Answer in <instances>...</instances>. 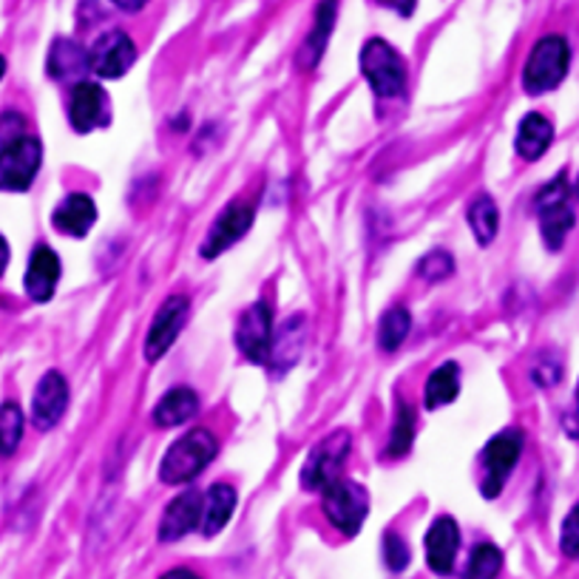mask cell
I'll return each instance as SVG.
<instances>
[{
	"label": "cell",
	"instance_id": "obj_1",
	"mask_svg": "<svg viewBox=\"0 0 579 579\" xmlns=\"http://www.w3.org/2000/svg\"><path fill=\"white\" fill-rule=\"evenodd\" d=\"M216 438L207 429H193L185 438H180L176 443H171V449L162 458L160 478L168 486H176V483H191L196 474L205 472L211 467V460L216 458Z\"/></svg>",
	"mask_w": 579,
	"mask_h": 579
},
{
	"label": "cell",
	"instance_id": "obj_2",
	"mask_svg": "<svg viewBox=\"0 0 579 579\" xmlns=\"http://www.w3.org/2000/svg\"><path fill=\"white\" fill-rule=\"evenodd\" d=\"M568 63H571V49L566 37L548 34L528 54L526 68H523V88L528 94H546L566 81Z\"/></svg>",
	"mask_w": 579,
	"mask_h": 579
},
{
	"label": "cell",
	"instance_id": "obj_3",
	"mask_svg": "<svg viewBox=\"0 0 579 579\" xmlns=\"http://www.w3.org/2000/svg\"><path fill=\"white\" fill-rule=\"evenodd\" d=\"M361 72L378 97L393 100L407 88V63L386 41H369L361 52Z\"/></svg>",
	"mask_w": 579,
	"mask_h": 579
},
{
	"label": "cell",
	"instance_id": "obj_4",
	"mask_svg": "<svg viewBox=\"0 0 579 579\" xmlns=\"http://www.w3.org/2000/svg\"><path fill=\"white\" fill-rule=\"evenodd\" d=\"M43 162V148L34 137H12L0 146V191H29Z\"/></svg>",
	"mask_w": 579,
	"mask_h": 579
},
{
	"label": "cell",
	"instance_id": "obj_5",
	"mask_svg": "<svg viewBox=\"0 0 579 579\" xmlns=\"http://www.w3.org/2000/svg\"><path fill=\"white\" fill-rule=\"evenodd\" d=\"M537 207H539V234H543V242H546L548 250H559V247L566 245L573 222H577L571 205H568L566 176H557L551 185H546L539 191Z\"/></svg>",
	"mask_w": 579,
	"mask_h": 579
},
{
	"label": "cell",
	"instance_id": "obj_6",
	"mask_svg": "<svg viewBox=\"0 0 579 579\" xmlns=\"http://www.w3.org/2000/svg\"><path fill=\"white\" fill-rule=\"evenodd\" d=\"M369 512V494L353 480H335L333 486L324 489V514L341 534L353 537L364 526Z\"/></svg>",
	"mask_w": 579,
	"mask_h": 579
},
{
	"label": "cell",
	"instance_id": "obj_7",
	"mask_svg": "<svg viewBox=\"0 0 579 579\" xmlns=\"http://www.w3.org/2000/svg\"><path fill=\"white\" fill-rule=\"evenodd\" d=\"M350 454V438L344 432L330 435L307 454V463L301 469V486L307 492H324L326 486H333L335 480H341V469Z\"/></svg>",
	"mask_w": 579,
	"mask_h": 579
},
{
	"label": "cell",
	"instance_id": "obj_8",
	"mask_svg": "<svg viewBox=\"0 0 579 579\" xmlns=\"http://www.w3.org/2000/svg\"><path fill=\"white\" fill-rule=\"evenodd\" d=\"M519 452H523V435L514 432V429L489 440L486 449H483V483H480L483 497L494 500L503 492L508 474L517 467Z\"/></svg>",
	"mask_w": 579,
	"mask_h": 579
},
{
	"label": "cell",
	"instance_id": "obj_9",
	"mask_svg": "<svg viewBox=\"0 0 579 579\" xmlns=\"http://www.w3.org/2000/svg\"><path fill=\"white\" fill-rule=\"evenodd\" d=\"M187 313H191V304H187L185 296H171V299L162 301V307L153 315L151 326H148L146 335V358L148 361H160L162 355L171 350V344L180 339L182 326H185Z\"/></svg>",
	"mask_w": 579,
	"mask_h": 579
},
{
	"label": "cell",
	"instance_id": "obj_10",
	"mask_svg": "<svg viewBox=\"0 0 579 579\" xmlns=\"http://www.w3.org/2000/svg\"><path fill=\"white\" fill-rule=\"evenodd\" d=\"M236 344H239V353L247 361H254V364L267 361L270 344H274V307L267 304V301H256L239 319Z\"/></svg>",
	"mask_w": 579,
	"mask_h": 579
},
{
	"label": "cell",
	"instance_id": "obj_11",
	"mask_svg": "<svg viewBox=\"0 0 579 579\" xmlns=\"http://www.w3.org/2000/svg\"><path fill=\"white\" fill-rule=\"evenodd\" d=\"M256 219V207L250 202H234V205L227 207L225 214L214 222V227L207 230V239L202 242L200 254L205 259H216L227 250V247H234L242 236L254 227Z\"/></svg>",
	"mask_w": 579,
	"mask_h": 579
},
{
	"label": "cell",
	"instance_id": "obj_12",
	"mask_svg": "<svg viewBox=\"0 0 579 579\" xmlns=\"http://www.w3.org/2000/svg\"><path fill=\"white\" fill-rule=\"evenodd\" d=\"M137 61V49L126 32H106L88 52V66L103 81H117Z\"/></svg>",
	"mask_w": 579,
	"mask_h": 579
},
{
	"label": "cell",
	"instance_id": "obj_13",
	"mask_svg": "<svg viewBox=\"0 0 579 579\" xmlns=\"http://www.w3.org/2000/svg\"><path fill=\"white\" fill-rule=\"evenodd\" d=\"M68 122L81 133L108 126V97L97 83L81 81L74 86L68 97Z\"/></svg>",
	"mask_w": 579,
	"mask_h": 579
},
{
	"label": "cell",
	"instance_id": "obj_14",
	"mask_svg": "<svg viewBox=\"0 0 579 579\" xmlns=\"http://www.w3.org/2000/svg\"><path fill=\"white\" fill-rule=\"evenodd\" d=\"M68 407V384L57 369L46 373L34 389L32 400V423L37 429H52L61 423Z\"/></svg>",
	"mask_w": 579,
	"mask_h": 579
},
{
	"label": "cell",
	"instance_id": "obj_15",
	"mask_svg": "<svg viewBox=\"0 0 579 579\" xmlns=\"http://www.w3.org/2000/svg\"><path fill=\"white\" fill-rule=\"evenodd\" d=\"M202 512H205V497L200 492H185L176 500H171L162 514L160 523V539L162 543H176L185 534L200 528Z\"/></svg>",
	"mask_w": 579,
	"mask_h": 579
},
{
	"label": "cell",
	"instance_id": "obj_16",
	"mask_svg": "<svg viewBox=\"0 0 579 579\" xmlns=\"http://www.w3.org/2000/svg\"><path fill=\"white\" fill-rule=\"evenodd\" d=\"M460 548V528L452 517H438L427 532V559L435 573H449Z\"/></svg>",
	"mask_w": 579,
	"mask_h": 579
},
{
	"label": "cell",
	"instance_id": "obj_17",
	"mask_svg": "<svg viewBox=\"0 0 579 579\" xmlns=\"http://www.w3.org/2000/svg\"><path fill=\"white\" fill-rule=\"evenodd\" d=\"M304 339H307L304 315L287 319L285 326L279 330V335H274V344H270V355H267L270 369H276L279 375L287 373V369H293L301 350H304Z\"/></svg>",
	"mask_w": 579,
	"mask_h": 579
},
{
	"label": "cell",
	"instance_id": "obj_18",
	"mask_svg": "<svg viewBox=\"0 0 579 579\" xmlns=\"http://www.w3.org/2000/svg\"><path fill=\"white\" fill-rule=\"evenodd\" d=\"M61 281V259L52 247H37L26 267V293L34 301H49Z\"/></svg>",
	"mask_w": 579,
	"mask_h": 579
},
{
	"label": "cell",
	"instance_id": "obj_19",
	"mask_svg": "<svg viewBox=\"0 0 579 579\" xmlns=\"http://www.w3.org/2000/svg\"><path fill=\"white\" fill-rule=\"evenodd\" d=\"M54 227L66 236H86L97 222V205L86 193H68L52 216Z\"/></svg>",
	"mask_w": 579,
	"mask_h": 579
},
{
	"label": "cell",
	"instance_id": "obj_20",
	"mask_svg": "<svg viewBox=\"0 0 579 579\" xmlns=\"http://www.w3.org/2000/svg\"><path fill=\"white\" fill-rule=\"evenodd\" d=\"M196 409H200L196 393L187 389V386H180V389H171V393L153 407V423L162 429L182 427V423H187V420L196 415Z\"/></svg>",
	"mask_w": 579,
	"mask_h": 579
},
{
	"label": "cell",
	"instance_id": "obj_21",
	"mask_svg": "<svg viewBox=\"0 0 579 579\" xmlns=\"http://www.w3.org/2000/svg\"><path fill=\"white\" fill-rule=\"evenodd\" d=\"M554 126L543 114H528L517 128V151L523 160H539L551 148Z\"/></svg>",
	"mask_w": 579,
	"mask_h": 579
},
{
	"label": "cell",
	"instance_id": "obj_22",
	"mask_svg": "<svg viewBox=\"0 0 579 579\" xmlns=\"http://www.w3.org/2000/svg\"><path fill=\"white\" fill-rule=\"evenodd\" d=\"M234 512H236L234 486H227V483H216V486H211V492H207L205 497V512H202V532H205L207 537L219 534L222 528L230 523Z\"/></svg>",
	"mask_w": 579,
	"mask_h": 579
},
{
	"label": "cell",
	"instance_id": "obj_23",
	"mask_svg": "<svg viewBox=\"0 0 579 579\" xmlns=\"http://www.w3.org/2000/svg\"><path fill=\"white\" fill-rule=\"evenodd\" d=\"M88 52L74 41H57L49 52V74L57 81H74L88 72Z\"/></svg>",
	"mask_w": 579,
	"mask_h": 579
},
{
	"label": "cell",
	"instance_id": "obj_24",
	"mask_svg": "<svg viewBox=\"0 0 579 579\" xmlns=\"http://www.w3.org/2000/svg\"><path fill=\"white\" fill-rule=\"evenodd\" d=\"M335 0H321L319 12H315V26L313 32H310V37H307L304 49H301V66H315L321 57V52L326 49V41H330V32H333L335 26Z\"/></svg>",
	"mask_w": 579,
	"mask_h": 579
},
{
	"label": "cell",
	"instance_id": "obj_25",
	"mask_svg": "<svg viewBox=\"0 0 579 579\" xmlns=\"http://www.w3.org/2000/svg\"><path fill=\"white\" fill-rule=\"evenodd\" d=\"M460 393V369L458 364H440L427 380V393H423V400H427V409H438L443 404H452Z\"/></svg>",
	"mask_w": 579,
	"mask_h": 579
},
{
	"label": "cell",
	"instance_id": "obj_26",
	"mask_svg": "<svg viewBox=\"0 0 579 579\" xmlns=\"http://www.w3.org/2000/svg\"><path fill=\"white\" fill-rule=\"evenodd\" d=\"M409 330H412V315H409L407 307H389V310L380 315L378 346L384 353H395V350L407 341Z\"/></svg>",
	"mask_w": 579,
	"mask_h": 579
},
{
	"label": "cell",
	"instance_id": "obj_27",
	"mask_svg": "<svg viewBox=\"0 0 579 579\" xmlns=\"http://www.w3.org/2000/svg\"><path fill=\"white\" fill-rule=\"evenodd\" d=\"M469 225H472V234L478 236L480 245H492L500 227V211L497 205H494V200L478 196V200L469 205Z\"/></svg>",
	"mask_w": 579,
	"mask_h": 579
},
{
	"label": "cell",
	"instance_id": "obj_28",
	"mask_svg": "<svg viewBox=\"0 0 579 579\" xmlns=\"http://www.w3.org/2000/svg\"><path fill=\"white\" fill-rule=\"evenodd\" d=\"M23 438V412L18 404H3L0 407V458H9L14 449L21 447Z\"/></svg>",
	"mask_w": 579,
	"mask_h": 579
},
{
	"label": "cell",
	"instance_id": "obj_29",
	"mask_svg": "<svg viewBox=\"0 0 579 579\" xmlns=\"http://www.w3.org/2000/svg\"><path fill=\"white\" fill-rule=\"evenodd\" d=\"M500 566H503V554L494 546H489V543H480L472 551V557H469V568L463 579H494L500 573Z\"/></svg>",
	"mask_w": 579,
	"mask_h": 579
},
{
	"label": "cell",
	"instance_id": "obj_30",
	"mask_svg": "<svg viewBox=\"0 0 579 579\" xmlns=\"http://www.w3.org/2000/svg\"><path fill=\"white\" fill-rule=\"evenodd\" d=\"M415 440V412L409 404H400L398 407V418H395L393 427V438H389V454L400 458L412 449Z\"/></svg>",
	"mask_w": 579,
	"mask_h": 579
},
{
	"label": "cell",
	"instance_id": "obj_31",
	"mask_svg": "<svg viewBox=\"0 0 579 579\" xmlns=\"http://www.w3.org/2000/svg\"><path fill=\"white\" fill-rule=\"evenodd\" d=\"M559 548L571 559H579V503L568 512L566 523H562V534H559Z\"/></svg>",
	"mask_w": 579,
	"mask_h": 579
},
{
	"label": "cell",
	"instance_id": "obj_32",
	"mask_svg": "<svg viewBox=\"0 0 579 579\" xmlns=\"http://www.w3.org/2000/svg\"><path fill=\"white\" fill-rule=\"evenodd\" d=\"M452 267H454L452 256L440 254L438 250V254H429V256H423V259H420L418 274L429 281H443L449 274H452Z\"/></svg>",
	"mask_w": 579,
	"mask_h": 579
},
{
	"label": "cell",
	"instance_id": "obj_33",
	"mask_svg": "<svg viewBox=\"0 0 579 579\" xmlns=\"http://www.w3.org/2000/svg\"><path fill=\"white\" fill-rule=\"evenodd\" d=\"M384 559L393 571H404L409 566V548L398 534H386L384 537Z\"/></svg>",
	"mask_w": 579,
	"mask_h": 579
},
{
	"label": "cell",
	"instance_id": "obj_34",
	"mask_svg": "<svg viewBox=\"0 0 579 579\" xmlns=\"http://www.w3.org/2000/svg\"><path fill=\"white\" fill-rule=\"evenodd\" d=\"M566 429L573 435V438H579V386H577V409H573V412L568 415Z\"/></svg>",
	"mask_w": 579,
	"mask_h": 579
},
{
	"label": "cell",
	"instance_id": "obj_35",
	"mask_svg": "<svg viewBox=\"0 0 579 579\" xmlns=\"http://www.w3.org/2000/svg\"><path fill=\"white\" fill-rule=\"evenodd\" d=\"M160 579H200V573H193L191 568H173V571L162 573Z\"/></svg>",
	"mask_w": 579,
	"mask_h": 579
},
{
	"label": "cell",
	"instance_id": "obj_36",
	"mask_svg": "<svg viewBox=\"0 0 579 579\" xmlns=\"http://www.w3.org/2000/svg\"><path fill=\"white\" fill-rule=\"evenodd\" d=\"M114 7L126 9V12H137V9H142L148 3V0H111Z\"/></svg>",
	"mask_w": 579,
	"mask_h": 579
},
{
	"label": "cell",
	"instance_id": "obj_37",
	"mask_svg": "<svg viewBox=\"0 0 579 579\" xmlns=\"http://www.w3.org/2000/svg\"><path fill=\"white\" fill-rule=\"evenodd\" d=\"M7 265H9V245H7V239L0 236V276H3Z\"/></svg>",
	"mask_w": 579,
	"mask_h": 579
},
{
	"label": "cell",
	"instance_id": "obj_38",
	"mask_svg": "<svg viewBox=\"0 0 579 579\" xmlns=\"http://www.w3.org/2000/svg\"><path fill=\"white\" fill-rule=\"evenodd\" d=\"M3 72H7V61H3V54H0V77H3Z\"/></svg>",
	"mask_w": 579,
	"mask_h": 579
}]
</instances>
